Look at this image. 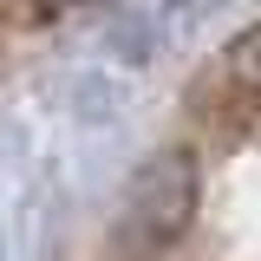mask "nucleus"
Here are the masks:
<instances>
[{
  "mask_svg": "<svg viewBox=\"0 0 261 261\" xmlns=\"http://www.w3.org/2000/svg\"><path fill=\"white\" fill-rule=\"evenodd\" d=\"M235 72H242L248 85H261V27L235 39Z\"/></svg>",
  "mask_w": 261,
  "mask_h": 261,
  "instance_id": "2",
  "label": "nucleus"
},
{
  "mask_svg": "<svg viewBox=\"0 0 261 261\" xmlns=\"http://www.w3.org/2000/svg\"><path fill=\"white\" fill-rule=\"evenodd\" d=\"M196 196H202V170H196L190 150H157L144 157V170L130 176L124 209H118V228H124L130 248L157 255V248H176L196 222Z\"/></svg>",
  "mask_w": 261,
  "mask_h": 261,
  "instance_id": "1",
  "label": "nucleus"
},
{
  "mask_svg": "<svg viewBox=\"0 0 261 261\" xmlns=\"http://www.w3.org/2000/svg\"><path fill=\"white\" fill-rule=\"evenodd\" d=\"M79 7H92V0H79Z\"/></svg>",
  "mask_w": 261,
  "mask_h": 261,
  "instance_id": "3",
  "label": "nucleus"
}]
</instances>
